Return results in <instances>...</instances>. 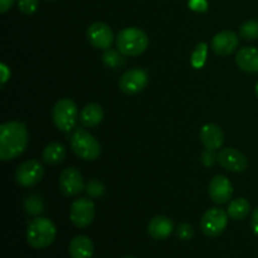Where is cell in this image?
<instances>
[{"instance_id": "cell-1", "label": "cell", "mask_w": 258, "mask_h": 258, "mask_svg": "<svg viewBox=\"0 0 258 258\" xmlns=\"http://www.w3.org/2000/svg\"><path fill=\"white\" fill-rule=\"evenodd\" d=\"M28 131L23 122L10 121L0 126V160L9 161L24 153Z\"/></svg>"}, {"instance_id": "cell-2", "label": "cell", "mask_w": 258, "mask_h": 258, "mask_svg": "<svg viewBox=\"0 0 258 258\" xmlns=\"http://www.w3.org/2000/svg\"><path fill=\"white\" fill-rule=\"evenodd\" d=\"M116 47L121 54L127 55V57L140 55L148 49L149 37L144 30L139 28H125L117 34Z\"/></svg>"}, {"instance_id": "cell-3", "label": "cell", "mask_w": 258, "mask_h": 258, "mask_svg": "<svg viewBox=\"0 0 258 258\" xmlns=\"http://www.w3.org/2000/svg\"><path fill=\"white\" fill-rule=\"evenodd\" d=\"M57 229L50 219L44 217H35L27 229V241L33 248H47L54 242Z\"/></svg>"}, {"instance_id": "cell-4", "label": "cell", "mask_w": 258, "mask_h": 258, "mask_svg": "<svg viewBox=\"0 0 258 258\" xmlns=\"http://www.w3.org/2000/svg\"><path fill=\"white\" fill-rule=\"evenodd\" d=\"M70 143L73 153L83 160L93 161L100 156V143L85 128H76L71 135Z\"/></svg>"}, {"instance_id": "cell-5", "label": "cell", "mask_w": 258, "mask_h": 258, "mask_svg": "<svg viewBox=\"0 0 258 258\" xmlns=\"http://www.w3.org/2000/svg\"><path fill=\"white\" fill-rule=\"evenodd\" d=\"M53 122L55 127L63 133H71L78 118V107L71 98L57 101L52 111Z\"/></svg>"}, {"instance_id": "cell-6", "label": "cell", "mask_w": 258, "mask_h": 258, "mask_svg": "<svg viewBox=\"0 0 258 258\" xmlns=\"http://www.w3.org/2000/svg\"><path fill=\"white\" fill-rule=\"evenodd\" d=\"M44 175V168L35 159L24 161L15 170V181L23 188H30L39 183Z\"/></svg>"}, {"instance_id": "cell-7", "label": "cell", "mask_w": 258, "mask_h": 258, "mask_svg": "<svg viewBox=\"0 0 258 258\" xmlns=\"http://www.w3.org/2000/svg\"><path fill=\"white\" fill-rule=\"evenodd\" d=\"M228 213L221 208H211L203 214L201 228L207 237H218L226 229L228 223Z\"/></svg>"}, {"instance_id": "cell-8", "label": "cell", "mask_w": 258, "mask_h": 258, "mask_svg": "<svg viewBox=\"0 0 258 258\" xmlns=\"http://www.w3.org/2000/svg\"><path fill=\"white\" fill-rule=\"evenodd\" d=\"M71 222L78 228H87L95 218V203L88 198H78L71 206Z\"/></svg>"}, {"instance_id": "cell-9", "label": "cell", "mask_w": 258, "mask_h": 258, "mask_svg": "<svg viewBox=\"0 0 258 258\" xmlns=\"http://www.w3.org/2000/svg\"><path fill=\"white\" fill-rule=\"evenodd\" d=\"M149 83V73L143 68H133L121 76L120 88L126 95H136L145 90Z\"/></svg>"}, {"instance_id": "cell-10", "label": "cell", "mask_w": 258, "mask_h": 258, "mask_svg": "<svg viewBox=\"0 0 258 258\" xmlns=\"http://www.w3.org/2000/svg\"><path fill=\"white\" fill-rule=\"evenodd\" d=\"M87 39L96 49H108L113 42V33L106 23H93L87 29Z\"/></svg>"}, {"instance_id": "cell-11", "label": "cell", "mask_w": 258, "mask_h": 258, "mask_svg": "<svg viewBox=\"0 0 258 258\" xmlns=\"http://www.w3.org/2000/svg\"><path fill=\"white\" fill-rule=\"evenodd\" d=\"M82 174L76 168H67L60 173L59 189L66 197H76L85 189Z\"/></svg>"}, {"instance_id": "cell-12", "label": "cell", "mask_w": 258, "mask_h": 258, "mask_svg": "<svg viewBox=\"0 0 258 258\" xmlns=\"http://www.w3.org/2000/svg\"><path fill=\"white\" fill-rule=\"evenodd\" d=\"M217 156H218L217 159H218V163L221 164L222 168L233 171V173H241V171L246 170L247 165H248L246 156L237 149H222Z\"/></svg>"}, {"instance_id": "cell-13", "label": "cell", "mask_w": 258, "mask_h": 258, "mask_svg": "<svg viewBox=\"0 0 258 258\" xmlns=\"http://www.w3.org/2000/svg\"><path fill=\"white\" fill-rule=\"evenodd\" d=\"M238 37H237L236 33L231 32V30H224V32L218 33L212 39V49L216 54L222 55V57L231 55L238 48Z\"/></svg>"}, {"instance_id": "cell-14", "label": "cell", "mask_w": 258, "mask_h": 258, "mask_svg": "<svg viewBox=\"0 0 258 258\" xmlns=\"http://www.w3.org/2000/svg\"><path fill=\"white\" fill-rule=\"evenodd\" d=\"M233 194L231 181L223 175H217L209 183V197L216 204H226Z\"/></svg>"}, {"instance_id": "cell-15", "label": "cell", "mask_w": 258, "mask_h": 258, "mask_svg": "<svg viewBox=\"0 0 258 258\" xmlns=\"http://www.w3.org/2000/svg\"><path fill=\"white\" fill-rule=\"evenodd\" d=\"M201 141L208 150L221 149L224 143V134L216 123H207L201 130Z\"/></svg>"}, {"instance_id": "cell-16", "label": "cell", "mask_w": 258, "mask_h": 258, "mask_svg": "<svg viewBox=\"0 0 258 258\" xmlns=\"http://www.w3.org/2000/svg\"><path fill=\"white\" fill-rule=\"evenodd\" d=\"M174 229V224L170 218L165 216H156L149 222L148 232L151 238L156 241H163L166 239L171 234Z\"/></svg>"}, {"instance_id": "cell-17", "label": "cell", "mask_w": 258, "mask_h": 258, "mask_svg": "<svg viewBox=\"0 0 258 258\" xmlns=\"http://www.w3.org/2000/svg\"><path fill=\"white\" fill-rule=\"evenodd\" d=\"M236 63L242 71L248 73L258 72V48L246 47L238 50L236 55Z\"/></svg>"}, {"instance_id": "cell-18", "label": "cell", "mask_w": 258, "mask_h": 258, "mask_svg": "<svg viewBox=\"0 0 258 258\" xmlns=\"http://www.w3.org/2000/svg\"><path fill=\"white\" fill-rule=\"evenodd\" d=\"M71 258H92L93 243L87 236H76L70 243Z\"/></svg>"}, {"instance_id": "cell-19", "label": "cell", "mask_w": 258, "mask_h": 258, "mask_svg": "<svg viewBox=\"0 0 258 258\" xmlns=\"http://www.w3.org/2000/svg\"><path fill=\"white\" fill-rule=\"evenodd\" d=\"M67 156V149L63 145L62 143H50L45 146V149L43 150V161L48 165H58V164L62 163L63 160Z\"/></svg>"}, {"instance_id": "cell-20", "label": "cell", "mask_w": 258, "mask_h": 258, "mask_svg": "<svg viewBox=\"0 0 258 258\" xmlns=\"http://www.w3.org/2000/svg\"><path fill=\"white\" fill-rule=\"evenodd\" d=\"M103 118V108L97 103H90L85 106L81 111L80 120L81 123L86 127H95L102 121Z\"/></svg>"}, {"instance_id": "cell-21", "label": "cell", "mask_w": 258, "mask_h": 258, "mask_svg": "<svg viewBox=\"0 0 258 258\" xmlns=\"http://www.w3.org/2000/svg\"><path fill=\"white\" fill-rule=\"evenodd\" d=\"M249 212H251V204L244 198H238L236 201H232L227 213L234 221H242L248 216Z\"/></svg>"}, {"instance_id": "cell-22", "label": "cell", "mask_w": 258, "mask_h": 258, "mask_svg": "<svg viewBox=\"0 0 258 258\" xmlns=\"http://www.w3.org/2000/svg\"><path fill=\"white\" fill-rule=\"evenodd\" d=\"M24 211L25 213L29 214L32 217H38L44 212V203H43L42 198L37 194H30L24 199Z\"/></svg>"}, {"instance_id": "cell-23", "label": "cell", "mask_w": 258, "mask_h": 258, "mask_svg": "<svg viewBox=\"0 0 258 258\" xmlns=\"http://www.w3.org/2000/svg\"><path fill=\"white\" fill-rule=\"evenodd\" d=\"M239 34L246 40L258 39V20L251 19L244 22L239 28Z\"/></svg>"}, {"instance_id": "cell-24", "label": "cell", "mask_w": 258, "mask_h": 258, "mask_svg": "<svg viewBox=\"0 0 258 258\" xmlns=\"http://www.w3.org/2000/svg\"><path fill=\"white\" fill-rule=\"evenodd\" d=\"M102 62L110 68H120L121 66L125 64V60L121 57L120 53L115 49H111V48L105 49L102 54Z\"/></svg>"}, {"instance_id": "cell-25", "label": "cell", "mask_w": 258, "mask_h": 258, "mask_svg": "<svg viewBox=\"0 0 258 258\" xmlns=\"http://www.w3.org/2000/svg\"><path fill=\"white\" fill-rule=\"evenodd\" d=\"M207 53H208V47L206 43H199L191 54V64L194 68L203 67L207 59Z\"/></svg>"}, {"instance_id": "cell-26", "label": "cell", "mask_w": 258, "mask_h": 258, "mask_svg": "<svg viewBox=\"0 0 258 258\" xmlns=\"http://www.w3.org/2000/svg\"><path fill=\"white\" fill-rule=\"evenodd\" d=\"M85 190L87 191V194L92 198H100L105 194L106 189L101 181L98 180H90L85 186Z\"/></svg>"}, {"instance_id": "cell-27", "label": "cell", "mask_w": 258, "mask_h": 258, "mask_svg": "<svg viewBox=\"0 0 258 258\" xmlns=\"http://www.w3.org/2000/svg\"><path fill=\"white\" fill-rule=\"evenodd\" d=\"M18 8L24 14H34L39 8V0H18Z\"/></svg>"}, {"instance_id": "cell-28", "label": "cell", "mask_w": 258, "mask_h": 258, "mask_svg": "<svg viewBox=\"0 0 258 258\" xmlns=\"http://www.w3.org/2000/svg\"><path fill=\"white\" fill-rule=\"evenodd\" d=\"M193 227L189 223H181L180 226L176 228V236H178V238L181 239V241H189V239L193 237Z\"/></svg>"}, {"instance_id": "cell-29", "label": "cell", "mask_w": 258, "mask_h": 258, "mask_svg": "<svg viewBox=\"0 0 258 258\" xmlns=\"http://www.w3.org/2000/svg\"><path fill=\"white\" fill-rule=\"evenodd\" d=\"M217 158H218V156L214 155L213 150H208V149H207V150L202 154L201 159H202V163H203L204 165L212 166V165H214V163H216V161H218V159Z\"/></svg>"}, {"instance_id": "cell-30", "label": "cell", "mask_w": 258, "mask_h": 258, "mask_svg": "<svg viewBox=\"0 0 258 258\" xmlns=\"http://www.w3.org/2000/svg\"><path fill=\"white\" fill-rule=\"evenodd\" d=\"M189 7L194 12L204 13L208 9V3H207V0H190L189 2Z\"/></svg>"}, {"instance_id": "cell-31", "label": "cell", "mask_w": 258, "mask_h": 258, "mask_svg": "<svg viewBox=\"0 0 258 258\" xmlns=\"http://www.w3.org/2000/svg\"><path fill=\"white\" fill-rule=\"evenodd\" d=\"M251 227L253 233L258 236V207L252 212V218H251Z\"/></svg>"}, {"instance_id": "cell-32", "label": "cell", "mask_w": 258, "mask_h": 258, "mask_svg": "<svg viewBox=\"0 0 258 258\" xmlns=\"http://www.w3.org/2000/svg\"><path fill=\"white\" fill-rule=\"evenodd\" d=\"M15 0H0V13H7L13 7Z\"/></svg>"}, {"instance_id": "cell-33", "label": "cell", "mask_w": 258, "mask_h": 258, "mask_svg": "<svg viewBox=\"0 0 258 258\" xmlns=\"http://www.w3.org/2000/svg\"><path fill=\"white\" fill-rule=\"evenodd\" d=\"M0 70H2V85H4V83L8 81V78L10 77V71H9V68L4 64V63H2V64H0Z\"/></svg>"}, {"instance_id": "cell-34", "label": "cell", "mask_w": 258, "mask_h": 258, "mask_svg": "<svg viewBox=\"0 0 258 258\" xmlns=\"http://www.w3.org/2000/svg\"><path fill=\"white\" fill-rule=\"evenodd\" d=\"M256 93H257V97H258V83L256 85Z\"/></svg>"}, {"instance_id": "cell-35", "label": "cell", "mask_w": 258, "mask_h": 258, "mask_svg": "<svg viewBox=\"0 0 258 258\" xmlns=\"http://www.w3.org/2000/svg\"><path fill=\"white\" fill-rule=\"evenodd\" d=\"M125 258H136V257H125Z\"/></svg>"}]
</instances>
